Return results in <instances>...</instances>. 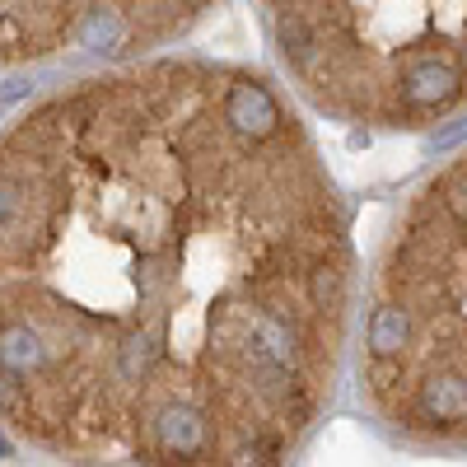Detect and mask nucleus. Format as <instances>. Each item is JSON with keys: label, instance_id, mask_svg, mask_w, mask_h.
Masks as SVG:
<instances>
[{"label": "nucleus", "instance_id": "1", "mask_svg": "<svg viewBox=\"0 0 467 467\" xmlns=\"http://www.w3.org/2000/svg\"><path fill=\"white\" fill-rule=\"evenodd\" d=\"M224 122L239 136H248V140H266V136H276V127H281V108L262 85L244 80V85H234L229 99H224Z\"/></svg>", "mask_w": 467, "mask_h": 467}, {"label": "nucleus", "instance_id": "2", "mask_svg": "<svg viewBox=\"0 0 467 467\" xmlns=\"http://www.w3.org/2000/svg\"><path fill=\"white\" fill-rule=\"evenodd\" d=\"M458 99V70L440 57H425L402 70V103L411 108H444Z\"/></svg>", "mask_w": 467, "mask_h": 467}, {"label": "nucleus", "instance_id": "3", "mask_svg": "<svg viewBox=\"0 0 467 467\" xmlns=\"http://www.w3.org/2000/svg\"><path fill=\"white\" fill-rule=\"evenodd\" d=\"M154 435H160V449L187 458V453H202L206 449V416L187 402H169L154 420Z\"/></svg>", "mask_w": 467, "mask_h": 467}, {"label": "nucleus", "instance_id": "4", "mask_svg": "<svg viewBox=\"0 0 467 467\" xmlns=\"http://www.w3.org/2000/svg\"><path fill=\"white\" fill-rule=\"evenodd\" d=\"M248 356H253V365H257V369L290 374V369H295V341H290V332H285L276 318L257 314V318H253V341H248Z\"/></svg>", "mask_w": 467, "mask_h": 467}, {"label": "nucleus", "instance_id": "5", "mask_svg": "<svg viewBox=\"0 0 467 467\" xmlns=\"http://www.w3.org/2000/svg\"><path fill=\"white\" fill-rule=\"evenodd\" d=\"M47 360V346L28 323H5L0 327V369L10 374H28Z\"/></svg>", "mask_w": 467, "mask_h": 467}, {"label": "nucleus", "instance_id": "6", "mask_svg": "<svg viewBox=\"0 0 467 467\" xmlns=\"http://www.w3.org/2000/svg\"><path fill=\"white\" fill-rule=\"evenodd\" d=\"M411 341V314L402 304H383L374 308V318H369V350L379 360L388 356H402V346Z\"/></svg>", "mask_w": 467, "mask_h": 467}, {"label": "nucleus", "instance_id": "7", "mask_svg": "<svg viewBox=\"0 0 467 467\" xmlns=\"http://www.w3.org/2000/svg\"><path fill=\"white\" fill-rule=\"evenodd\" d=\"M420 407L435 420H462L467 416V379L462 374H435L420 388Z\"/></svg>", "mask_w": 467, "mask_h": 467}, {"label": "nucleus", "instance_id": "8", "mask_svg": "<svg viewBox=\"0 0 467 467\" xmlns=\"http://www.w3.org/2000/svg\"><path fill=\"white\" fill-rule=\"evenodd\" d=\"M276 47L290 66H308V57H314V28L304 24V15H295V10L276 15Z\"/></svg>", "mask_w": 467, "mask_h": 467}, {"label": "nucleus", "instance_id": "9", "mask_svg": "<svg viewBox=\"0 0 467 467\" xmlns=\"http://www.w3.org/2000/svg\"><path fill=\"white\" fill-rule=\"evenodd\" d=\"M80 43L89 52H112L117 43H122V24H117V15L112 10H94L85 19V28H80Z\"/></svg>", "mask_w": 467, "mask_h": 467}, {"label": "nucleus", "instance_id": "10", "mask_svg": "<svg viewBox=\"0 0 467 467\" xmlns=\"http://www.w3.org/2000/svg\"><path fill=\"white\" fill-rule=\"evenodd\" d=\"M341 295H346L341 271L337 266H314V276H308V299H314L318 308H337Z\"/></svg>", "mask_w": 467, "mask_h": 467}, {"label": "nucleus", "instance_id": "11", "mask_svg": "<svg viewBox=\"0 0 467 467\" xmlns=\"http://www.w3.org/2000/svg\"><path fill=\"white\" fill-rule=\"evenodd\" d=\"M150 360H154V341H150L145 332H131V337L122 341V374H127V379H140V374L150 369Z\"/></svg>", "mask_w": 467, "mask_h": 467}, {"label": "nucleus", "instance_id": "12", "mask_svg": "<svg viewBox=\"0 0 467 467\" xmlns=\"http://www.w3.org/2000/svg\"><path fill=\"white\" fill-rule=\"evenodd\" d=\"M458 140H467V117H458V122L444 127V131H435V136H431V150H453Z\"/></svg>", "mask_w": 467, "mask_h": 467}, {"label": "nucleus", "instance_id": "13", "mask_svg": "<svg viewBox=\"0 0 467 467\" xmlns=\"http://www.w3.org/2000/svg\"><path fill=\"white\" fill-rule=\"evenodd\" d=\"M19 407V383L10 369H0V411H15Z\"/></svg>", "mask_w": 467, "mask_h": 467}, {"label": "nucleus", "instance_id": "14", "mask_svg": "<svg viewBox=\"0 0 467 467\" xmlns=\"http://www.w3.org/2000/svg\"><path fill=\"white\" fill-rule=\"evenodd\" d=\"M28 94V80H5V89H0V103H15Z\"/></svg>", "mask_w": 467, "mask_h": 467}, {"label": "nucleus", "instance_id": "15", "mask_svg": "<svg viewBox=\"0 0 467 467\" xmlns=\"http://www.w3.org/2000/svg\"><path fill=\"white\" fill-rule=\"evenodd\" d=\"M10 211H15V192H10L5 182H0V224L10 220Z\"/></svg>", "mask_w": 467, "mask_h": 467}, {"label": "nucleus", "instance_id": "16", "mask_svg": "<svg viewBox=\"0 0 467 467\" xmlns=\"http://www.w3.org/2000/svg\"><path fill=\"white\" fill-rule=\"evenodd\" d=\"M346 145H350V150H369V131H350Z\"/></svg>", "mask_w": 467, "mask_h": 467}, {"label": "nucleus", "instance_id": "17", "mask_svg": "<svg viewBox=\"0 0 467 467\" xmlns=\"http://www.w3.org/2000/svg\"><path fill=\"white\" fill-rule=\"evenodd\" d=\"M0 458H10V440L5 435H0Z\"/></svg>", "mask_w": 467, "mask_h": 467}]
</instances>
